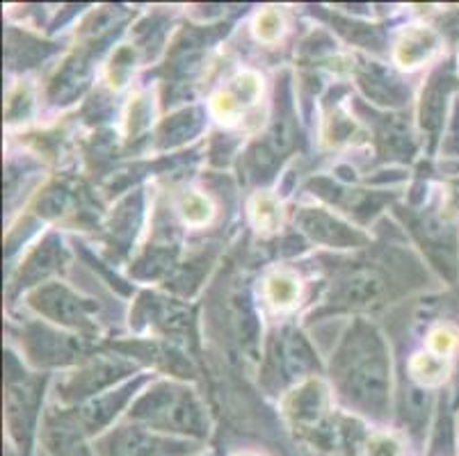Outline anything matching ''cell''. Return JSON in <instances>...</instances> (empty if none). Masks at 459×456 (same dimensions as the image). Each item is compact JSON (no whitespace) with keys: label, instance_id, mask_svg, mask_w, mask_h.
Returning a JSON list of instances; mask_svg holds the SVG:
<instances>
[{"label":"cell","instance_id":"obj_1","mask_svg":"<svg viewBox=\"0 0 459 456\" xmlns=\"http://www.w3.org/2000/svg\"><path fill=\"white\" fill-rule=\"evenodd\" d=\"M341 382L357 404L379 411L389 392V367L384 345L373 329L359 326L341 354Z\"/></svg>","mask_w":459,"mask_h":456},{"label":"cell","instance_id":"obj_2","mask_svg":"<svg viewBox=\"0 0 459 456\" xmlns=\"http://www.w3.org/2000/svg\"><path fill=\"white\" fill-rule=\"evenodd\" d=\"M135 417L165 432H204V413L190 392L174 386H158L142 397L135 409Z\"/></svg>","mask_w":459,"mask_h":456},{"label":"cell","instance_id":"obj_3","mask_svg":"<svg viewBox=\"0 0 459 456\" xmlns=\"http://www.w3.org/2000/svg\"><path fill=\"white\" fill-rule=\"evenodd\" d=\"M35 306L46 317L60 322V324L71 326H87V313L85 304L81 299L71 295L66 288L62 286H46L32 295Z\"/></svg>","mask_w":459,"mask_h":456},{"label":"cell","instance_id":"obj_4","mask_svg":"<svg viewBox=\"0 0 459 456\" xmlns=\"http://www.w3.org/2000/svg\"><path fill=\"white\" fill-rule=\"evenodd\" d=\"M283 409L295 425L304 426V429H316L327 411V392L320 382H307L286 397Z\"/></svg>","mask_w":459,"mask_h":456},{"label":"cell","instance_id":"obj_5","mask_svg":"<svg viewBox=\"0 0 459 456\" xmlns=\"http://www.w3.org/2000/svg\"><path fill=\"white\" fill-rule=\"evenodd\" d=\"M112 456H181L186 454V443L160 438L152 432L128 429L112 438Z\"/></svg>","mask_w":459,"mask_h":456},{"label":"cell","instance_id":"obj_6","mask_svg":"<svg viewBox=\"0 0 459 456\" xmlns=\"http://www.w3.org/2000/svg\"><path fill=\"white\" fill-rule=\"evenodd\" d=\"M439 48V37L429 28H409L403 32L395 46V62L403 69H414L428 62Z\"/></svg>","mask_w":459,"mask_h":456},{"label":"cell","instance_id":"obj_7","mask_svg":"<svg viewBox=\"0 0 459 456\" xmlns=\"http://www.w3.org/2000/svg\"><path fill=\"white\" fill-rule=\"evenodd\" d=\"M299 224H302V228L313 237V240L325 242V245L350 246L364 240V237L359 236L357 231H352L350 226L341 224L338 219L329 217L327 212H320V211L302 212Z\"/></svg>","mask_w":459,"mask_h":456},{"label":"cell","instance_id":"obj_8","mask_svg":"<svg viewBox=\"0 0 459 456\" xmlns=\"http://www.w3.org/2000/svg\"><path fill=\"white\" fill-rule=\"evenodd\" d=\"M384 292V281L377 271L361 270L343 279L336 290V301L343 306H366L370 301L379 299Z\"/></svg>","mask_w":459,"mask_h":456},{"label":"cell","instance_id":"obj_9","mask_svg":"<svg viewBox=\"0 0 459 456\" xmlns=\"http://www.w3.org/2000/svg\"><path fill=\"white\" fill-rule=\"evenodd\" d=\"M128 392H131V386L90 401V404L82 409V425H85L87 429H99V426L106 425V422L115 416L117 409L122 407L124 401H126Z\"/></svg>","mask_w":459,"mask_h":456},{"label":"cell","instance_id":"obj_10","mask_svg":"<svg viewBox=\"0 0 459 456\" xmlns=\"http://www.w3.org/2000/svg\"><path fill=\"white\" fill-rule=\"evenodd\" d=\"M409 372L420 386H437L448 374V363L432 351L429 354H414V358L409 361Z\"/></svg>","mask_w":459,"mask_h":456},{"label":"cell","instance_id":"obj_11","mask_svg":"<svg viewBox=\"0 0 459 456\" xmlns=\"http://www.w3.org/2000/svg\"><path fill=\"white\" fill-rule=\"evenodd\" d=\"M299 295V281L288 271H274L265 281V297L273 306L277 308H290L298 301Z\"/></svg>","mask_w":459,"mask_h":456},{"label":"cell","instance_id":"obj_12","mask_svg":"<svg viewBox=\"0 0 459 456\" xmlns=\"http://www.w3.org/2000/svg\"><path fill=\"white\" fill-rule=\"evenodd\" d=\"M361 85L377 103H400V99H403L400 82L394 81L391 75L382 73V71H368L366 75H361Z\"/></svg>","mask_w":459,"mask_h":456},{"label":"cell","instance_id":"obj_13","mask_svg":"<svg viewBox=\"0 0 459 456\" xmlns=\"http://www.w3.org/2000/svg\"><path fill=\"white\" fill-rule=\"evenodd\" d=\"M281 357L288 374H302L313 367L311 351L299 336H288V340H283Z\"/></svg>","mask_w":459,"mask_h":456},{"label":"cell","instance_id":"obj_14","mask_svg":"<svg viewBox=\"0 0 459 456\" xmlns=\"http://www.w3.org/2000/svg\"><path fill=\"white\" fill-rule=\"evenodd\" d=\"M249 215H252L254 224L258 226V231H273L279 221L277 199L268 192H258L249 203Z\"/></svg>","mask_w":459,"mask_h":456},{"label":"cell","instance_id":"obj_15","mask_svg":"<svg viewBox=\"0 0 459 456\" xmlns=\"http://www.w3.org/2000/svg\"><path fill=\"white\" fill-rule=\"evenodd\" d=\"M181 217L187 226H206L212 219L211 201L199 192H187L181 199Z\"/></svg>","mask_w":459,"mask_h":456},{"label":"cell","instance_id":"obj_16","mask_svg":"<svg viewBox=\"0 0 459 456\" xmlns=\"http://www.w3.org/2000/svg\"><path fill=\"white\" fill-rule=\"evenodd\" d=\"M229 91L233 94V99L240 103V106H254L258 100V96H261V78H258L256 73H252V71H240V73L236 75L231 81V85L227 87Z\"/></svg>","mask_w":459,"mask_h":456},{"label":"cell","instance_id":"obj_17","mask_svg":"<svg viewBox=\"0 0 459 456\" xmlns=\"http://www.w3.org/2000/svg\"><path fill=\"white\" fill-rule=\"evenodd\" d=\"M197 128H199L197 112L186 110V112H181V115L172 116V119L162 125V137H165L167 144H177V142L190 137L192 133L197 131Z\"/></svg>","mask_w":459,"mask_h":456},{"label":"cell","instance_id":"obj_18","mask_svg":"<svg viewBox=\"0 0 459 456\" xmlns=\"http://www.w3.org/2000/svg\"><path fill=\"white\" fill-rule=\"evenodd\" d=\"M254 32H256L258 39L265 41V44H273V41H277L283 32L281 14H279L274 7H268V10L258 12L256 21H254Z\"/></svg>","mask_w":459,"mask_h":456},{"label":"cell","instance_id":"obj_19","mask_svg":"<svg viewBox=\"0 0 459 456\" xmlns=\"http://www.w3.org/2000/svg\"><path fill=\"white\" fill-rule=\"evenodd\" d=\"M364 456H403V443L389 434H373L366 438Z\"/></svg>","mask_w":459,"mask_h":456},{"label":"cell","instance_id":"obj_20","mask_svg":"<svg viewBox=\"0 0 459 456\" xmlns=\"http://www.w3.org/2000/svg\"><path fill=\"white\" fill-rule=\"evenodd\" d=\"M240 110L243 106L233 99V94L229 90H222L220 94L212 96L211 100V112L217 116L220 121H227V124H233V121L240 116Z\"/></svg>","mask_w":459,"mask_h":456},{"label":"cell","instance_id":"obj_21","mask_svg":"<svg viewBox=\"0 0 459 456\" xmlns=\"http://www.w3.org/2000/svg\"><path fill=\"white\" fill-rule=\"evenodd\" d=\"M428 347L432 354H437V357H450V354L457 349V333H455L453 329H448V326H439V329H434V331L429 333Z\"/></svg>","mask_w":459,"mask_h":456},{"label":"cell","instance_id":"obj_22","mask_svg":"<svg viewBox=\"0 0 459 456\" xmlns=\"http://www.w3.org/2000/svg\"><path fill=\"white\" fill-rule=\"evenodd\" d=\"M149 115H152V110H149V100L144 99V96H140V99L131 106V133L142 131V128L149 124V121L144 119V116Z\"/></svg>","mask_w":459,"mask_h":456},{"label":"cell","instance_id":"obj_23","mask_svg":"<svg viewBox=\"0 0 459 456\" xmlns=\"http://www.w3.org/2000/svg\"><path fill=\"white\" fill-rule=\"evenodd\" d=\"M57 447H60L62 456H91V452L87 450L85 445H81L76 438L62 436L60 441H57Z\"/></svg>","mask_w":459,"mask_h":456},{"label":"cell","instance_id":"obj_24","mask_svg":"<svg viewBox=\"0 0 459 456\" xmlns=\"http://www.w3.org/2000/svg\"><path fill=\"white\" fill-rule=\"evenodd\" d=\"M238 456H254V454H238Z\"/></svg>","mask_w":459,"mask_h":456}]
</instances>
